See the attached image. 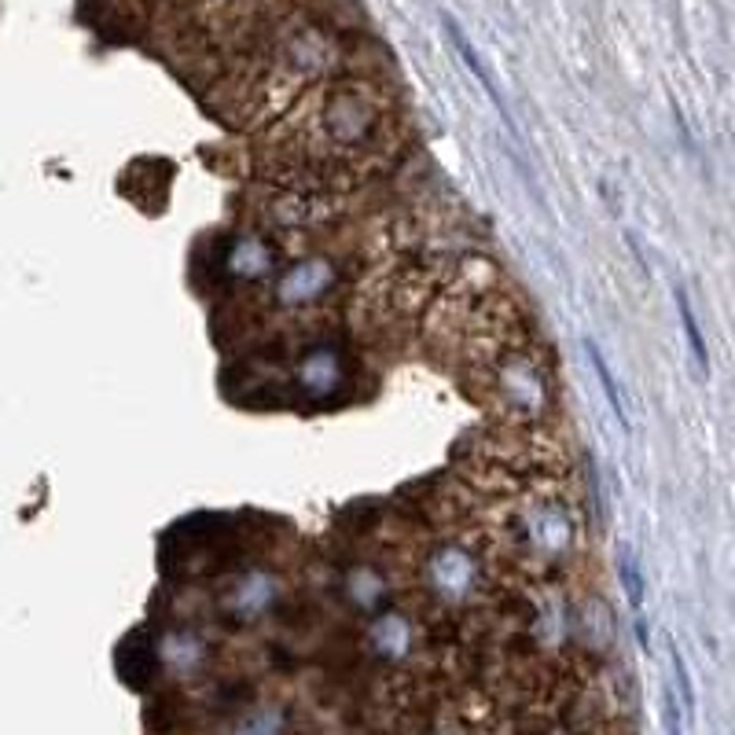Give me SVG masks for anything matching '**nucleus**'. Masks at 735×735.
Listing matches in <instances>:
<instances>
[{
    "label": "nucleus",
    "mask_w": 735,
    "mask_h": 735,
    "mask_svg": "<svg viewBox=\"0 0 735 735\" xmlns=\"http://www.w3.org/2000/svg\"><path fill=\"white\" fill-rule=\"evenodd\" d=\"M265 603H269V596L261 592V578H247L244 589H239L236 596L228 600V610L236 614L239 621H250V618H258V614L265 610Z\"/></svg>",
    "instance_id": "obj_5"
},
{
    "label": "nucleus",
    "mask_w": 735,
    "mask_h": 735,
    "mask_svg": "<svg viewBox=\"0 0 735 735\" xmlns=\"http://www.w3.org/2000/svg\"><path fill=\"white\" fill-rule=\"evenodd\" d=\"M666 721H669V735H680V710H677L673 691H666Z\"/></svg>",
    "instance_id": "obj_10"
},
{
    "label": "nucleus",
    "mask_w": 735,
    "mask_h": 735,
    "mask_svg": "<svg viewBox=\"0 0 735 735\" xmlns=\"http://www.w3.org/2000/svg\"><path fill=\"white\" fill-rule=\"evenodd\" d=\"M301 379H306L309 390H320V387H331V382L339 379V357L328 354V349H320L306 360V368H301Z\"/></svg>",
    "instance_id": "obj_6"
},
{
    "label": "nucleus",
    "mask_w": 735,
    "mask_h": 735,
    "mask_svg": "<svg viewBox=\"0 0 735 735\" xmlns=\"http://www.w3.org/2000/svg\"><path fill=\"white\" fill-rule=\"evenodd\" d=\"M618 578H621V589H626V596L632 603V610H640L643 596H648V585H643V573H640L637 556H632L626 545L618 548Z\"/></svg>",
    "instance_id": "obj_4"
},
{
    "label": "nucleus",
    "mask_w": 735,
    "mask_h": 735,
    "mask_svg": "<svg viewBox=\"0 0 735 735\" xmlns=\"http://www.w3.org/2000/svg\"><path fill=\"white\" fill-rule=\"evenodd\" d=\"M581 346H585V354H589V365H592V371H596V379H600L603 394H607V405H610V412H614V419H618V427H621V430H626V435H629V408H626V398H621V387H618V379H614V371L607 368V357L600 354L596 339H585V342H581Z\"/></svg>",
    "instance_id": "obj_2"
},
{
    "label": "nucleus",
    "mask_w": 735,
    "mask_h": 735,
    "mask_svg": "<svg viewBox=\"0 0 735 735\" xmlns=\"http://www.w3.org/2000/svg\"><path fill=\"white\" fill-rule=\"evenodd\" d=\"M673 673H677V688H680V707L684 713H695V688H691V677H688V666H684V654L673 648Z\"/></svg>",
    "instance_id": "obj_9"
},
{
    "label": "nucleus",
    "mask_w": 735,
    "mask_h": 735,
    "mask_svg": "<svg viewBox=\"0 0 735 735\" xmlns=\"http://www.w3.org/2000/svg\"><path fill=\"white\" fill-rule=\"evenodd\" d=\"M284 732H287V721L280 710H254L236 724L232 735H284Z\"/></svg>",
    "instance_id": "obj_7"
},
{
    "label": "nucleus",
    "mask_w": 735,
    "mask_h": 735,
    "mask_svg": "<svg viewBox=\"0 0 735 735\" xmlns=\"http://www.w3.org/2000/svg\"><path fill=\"white\" fill-rule=\"evenodd\" d=\"M441 26H446V37H449V45L457 48V56L463 59V63H467L471 74L478 78V85L486 88V96L493 99V107L500 110V118H505V122H508V129H515V126H511V110H508V104H505V96H500V85L493 82V74L486 70V63H482V56H478V48L471 45V37L463 34V26H460L452 15H441Z\"/></svg>",
    "instance_id": "obj_1"
},
{
    "label": "nucleus",
    "mask_w": 735,
    "mask_h": 735,
    "mask_svg": "<svg viewBox=\"0 0 735 735\" xmlns=\"http://www.w3.org/2000/svg\"><path fill=\"white\" fill-rule=\"evenodd\" d=\"M673 298H677L680 328H684V339H688V349H691L695 368H699V376H710V349H707V339H702L699 320H695V309H691L688 291H684V287H673Z\"/></svg>",
    "instance_id": "obj_3"
},
{
    "label": "nucleus",
    "mask_w": 735,
    "mask_h": 735,
    "mask_svg": "<svg viewBox=\"0 0 735 735\" xmlns=\"http://www.w3.org/2000/svg\"><path fill=\"white\" fill-rule=\"evenodd\" d=\"M265 265H269V254L258 244H250V239H244V244L236 247V254H232V269H236V276H258Z\"/></svg>",
    "instance_id": "obj_8"
}]
</instances>
